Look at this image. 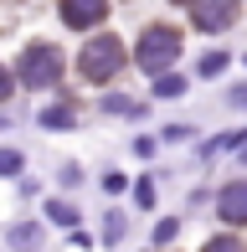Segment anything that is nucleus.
<instances>
[{"label":"nucleus","instance_id":"obj_4","mask_svg":"<svg viewBox=\"0 0 247 252\" xmlns=\"http://www.w3.org/2000/svg\"><path fill=\"white\" fill-rule=\"evenodd\" d=\"M103 16H108V0H62V21H67L72 31L98 26Z\"/></svg>","mask_w":247,"mask_h":252},{"label":"nucleus","instance_id":"obj_3","mask_svg":"<svg viewBox=\"0 0 247 252\" xmlns=\"http://www.w3.org/2000/svg\"><path fill=\"white\" fill-rule=\"evenodd\" d=\"M16 77H21V83H31V88H47L52 77H57V52H52V47H31L26 57H21Z\"/></svg>","mask_w":247,"mask_h":252},{"label":"nucleus","instance_id":"obj_6","mask_svg":"<svg viewBox=\"0 0 247 252\" xmlns=\"http://www.w3.org/2000/svg\"><path fill=\"white\" fill-rule=\"evenodd\" d=\"M196 26H201V31H221V26H232V0H211V5L196 16Z\"/></svg>","mask_w":247,"mask_h":252},{"label":"nucleus","instance_id":"obj_2","mask_svg":"<svg viewBox=\"0 0 247 252\" xmlns=\"http://www.w3.org/2000/svg\"><path fill=\"white\" fill-rule=\"evenodd\" d=\"M77 67H83V77H93V83H103V77H114L119 67H124V47L114 36H98V41H88L83 57H77Z\"/></svg>","mask_w":247,"mask_h":252},{"label":"nucleus","instance_id":"obj_12","mask_svg":"<svg viewBox=\"0 0 247 252\" xmlns=\"http://www.w3.org/2000/svg\"><path fill=\"white\" fill-rule=\"evenodd\" d=\"M221 67H227V57H221V52H216V57H206V62H201V72H206V77H216V72H221Z\"/></svg>","mask_w":247,"mask_h":252},{"label":"nucleus","instance_id":"obj_10","mask_svg":"<svg viewBox=\"0 0 247 252\" xmlns=\"http://www.w3.org/2000/svg\"><path fill=\"white\" fill-rule=\"evenodd\" d=\"M47 216H52V221H62V226H72V221H77V211H72L67 201H52V211H47Z\"/></svg>","mask_w":247,"mask_h":252},{"label":"nucleus","instance_id":"obj_7","mask_svg":"<svg viewBox=\"0 0 247 252\" xmlns=\"http://www.w3.org/2000/svg\"><path fill=\"white\" fill-rule=\"evenodd\" d=\"M36 242H41V226H36V221H21V226H10V247H16V252H31Z\"/></svg>","mask_w":247,"mask_h":252},{"label":"nucleus","instance_id":"obj_1","mask_svg":"<svg viewBox=\"0 0 247 252\" xmlns=\"http://www.w3.org/2000/svg\"><path fill=\"white\" fill-rule=\"evenodd\" d=\"M181 57V31L175 26H150L139 36V47H134V62L144 67V72H160L165 77V67Z\"/></svg>","mask_w":247,"mask_h":252},{"label":"nucleus","instance_id":"obj_11","mask_svg":"<svg viewBox=\"0 0 247 252\" xmlns=\"http://www.w3.org/2000/svg\"><path fill=\"white\" fill-rule=\"evenodd\" d=\"M21 170V155L16 150H0V175H16Z\"/></svg>","mask_w":247,"mask_h":252},{"label":"nucleus","instance_id":"obj_8","mask_svg":"<svg viewBox=\"0 0 247 252\" xmlns=\"http://www.w3.org/2000/svg\"><path fill=\"white\" fill-rule=\"evenodd\" d=\"M154 93H160V98H181V93H185V77H181V72H175V77H160Z\"/></svg>","mask_w":247,"mask_h":252},{"label":"nucleus","instance_id":"obj_16","mask_svg":"<svg viewBox=\"0 0 247 252\" xmlns=\"http://www.w3.org/2000/svg\"><path fill=\"white\" fill-rule=\"evenodd\" d=\"M242 159H247V144H242Z\"/></svg>","mask_w":247,"mask_h":252},{"label":"nucleus","instance_id":"obj_9","mask_svg":"<svg viewBox=\"0 0 247 252\" xmlns=\"http://www.w3.org/2000/svg\"><path fill=\"white\" fill-rule=\"evenodd\" d=\"M41 124H47V129H67V124H72V108H47Z\"/></svg>","mask_w":247,"mask_h":252},{"label":"nucleus","instance_id":"obj_15","mask_svg":"<svg viewBox=\"0 0 247 252\" xmlns=\"http://www.w3.org/2000/svg\"><path fill=\"white\" fill-rule=\"evenodd\" d=\"M175 5H190V0H175Z\"/></svg>","mask_w":247,"mask_h":252},{"label":"nucleus","instance_id":"obj_13","mask_svg":"<svg viewBox=\"0 0 247 252\" xmlns=\"http://www.w3.org/2000/svg\"><path fill=\"white\" fill-rule=\"evenodd\" d=\"M206 252H237V242H232V237H211Z\"/></svg>","mask_w":247,"mask_h":252},{"label":"nucleus","instance_id":"obj_5","mask_svg":"<svg viewBox=\"0 0 247 252\" xmlns=\"http://www.w3.org/2000/svg\"><path fill=\"white\" fill-rule=\"evenodd\" d=\"M216 206H221V216H227V221H237V226H242V221H247V180H237V186H227Z\"/></svg>","mask_w":247,"mask_h":252},{"label":"nucleus","instance_id":"obj_14","mask_svg":"<svg viewBox=\"0 0 247 252\" xmlns=\"http://www.w3.org/2000/svg\"><path fill=\"white\" fill-rule=\"evenodd\" d=\"M10 83H16V77H10V67H0V98H10Z\"/></svg>","mask_w":247,"mask_h":252}]
</instances>
